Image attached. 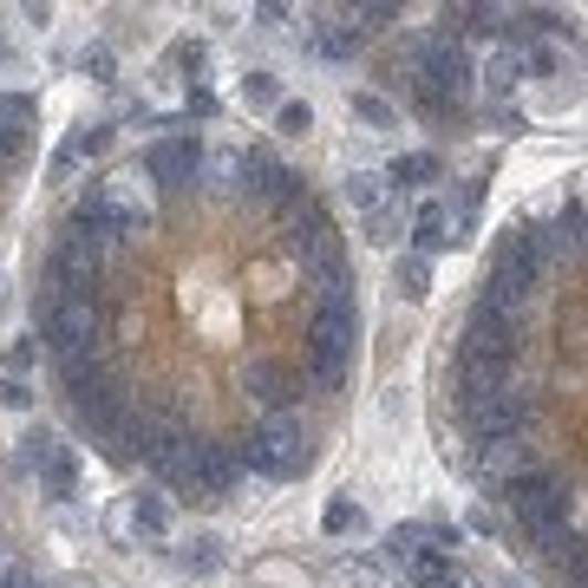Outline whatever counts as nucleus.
<instances>
[{
    "mask_svg": "<svg viewBox=\"0 0 588 588\" xmlns=\"http://www.w3.org/2000/svg\"><path fill=\"white\" fill-rule=\"evenodd\" d=\"M78 78H92V85H118V53H112L105 40H92V46L78 53Z\"/></svg>",
    "mask_w": 588,
    "mask_h": 588,
    "instance_id": "4be33fe9",
    "label": "nucleus"
},
{
    "mask_svg": "<svg viewBox=\"0 0 588 588\" xmlns=\"http://www.w3.org/2000/svg\"><path fill=\"white\" fill-rule=\"evenodd\" d=\"M491 588H529V582H516V576H497V582H491Z\"/></svg>",
    "mask_w": 588,
    "mask_h": 588,
    "instance_id": "7c9ffc66",
    "label": "nucleus"
},
{
    "mask_svg": "<svg viewBox=\"0 0 588 588\" xmlns=\"http://www.w3.org/2000/svg\"><path fill=\"white\" fill-rule=\"evenodd\" d=\"M399 20H406V7H392V0H386V7H347V27L360 33V46H367L372 33H392Z\"/></svg>",
    "mask_w": 588,
    "mask_h": 588,
    "instance_id": "aec40b11",
    "label": "nucleus"
},
{
    "mask_svg": "<svg viewBox=\"0 0 588 588\" xmlns=\"http://www.w3.org/2000/svg\"><path fill=\"white\" fill-rule=\"evenodd\" d=\"M360 235H367L372 249H399V242H406V203L392 197L386 210H372V217H360Z\"/></svg>",
    "mask_w": 588,
    "mask_h": 588,
    "instance_id": "a211bd4d",
    "label": "nucleus"
},
{
    "mask_svg": "<svg viewBox=\"0 0 588 588\" xmlns=\"http://www.w3.org/2000/svg\"><path fill=\"white\" fill-rule=\"evenodd\" d=\"M20 20H27V27H40V33H46V27H53V7H46V0H27V7H20Z\"/></svg>",
    "mask_w": 588,
    "mask_h": 588,
    "instance_id": "cd10ccee",
    "label": "nucleus"
},
{
    "mask_svg": "<svg viewBox=\"0 0 588 588\" xmlns=\"http://www.w3.org/2000/svg\"><path fill=\"white\" fill-rule=\"evenodd\" d=\"M112 536L118 543H170L177 536V511H170V497L164 491H132L118 516H112Z\"/></svg>",
    "mask_w": 588,
    "mask_h": 588,
    "instance_id": "39448f33",
    "label": "nucleus"
},
{
    "mask_svg": "<svg viewBox=\"0 0 588 588\" xmlns=\"http://www.w3.org/2000/svg\"><path fill=\"white\" fill-rule=\"evenodd\" d=\"M458 529H477V536H491V543H504V516L491 511V504H471V511H464V523H458Z\"/></svg>",
    "mask_w": 588,
    "mask_h": 588,
    "instance_id": "a878e982",
    "label": "nucleus"
},
{
    "mask_svg": "<svg viewBox=\"0 0 588 588\" xmlns=\"http://www.w3.org/2000/svg\"><path fill=\"white\" fill-rule=\"evenodd\" d=\"M314 132V105L307 98H282L275 105V138H307Z\"/></svg>",
    "mask_w": 588,
    "mask_h": 588,
    "instance_id": "5701e85b",
    "label": "nucleus"
},
{
    "mask_svg": "<svg viewBox=\"0 0 588 588\" xmlns=\"http://www.w3.org/2000/svg\"><path fill=\"white\" fill-rule=\"evenodd\" d=\"M0 372H7V379H33V372H40V340H33V334L7 340V347H0Z\"/></svg>",
    "mask_w": 588,
    "mask_h": 588,
    "instance_id": "412c9836",
    "label": "nucleus"
},
{
    "mask_svg": "<svg viewBox=\"0 0 588 588\" xmlns=\"http://www.w3.org/2000/svg\"><path fill=\"white\" fill-rule=\"evenodd\" d=\"M523 92V53L516 46H491L477 60V105H511Z\"/></svg>",
    "mask_w": 588,
    "mask_h": 588,
    "instance_id": "1a4fd4ad",
    "label": "nucleus"
},
{
    "mask_svg": "<svg viewBox=\"0 0 588 588\" xmlns=\"http://www.w3.org/2000/svg\"><path fill=\"white\" fill-rule=\"evenodd\" d=\"M66 150H73L78 164H92V157H112V150H118V125H112V118H98V125H78L73 138H66Z\"/></svg>",
    "mask_w": 588,
    "mask_h": 588,
    "instance_id": "6ab92c4d",
    "label": "nucleus"
},
{
    "mask_svg": "<svg viewBox=\"0 0 588 588\" xmlns=\"http://www.w3.org/2000/svg\"><path fill=\"white\" fill-rule=\"evenodd\" d=\"M294 20V7H282V0H262V7H249V27H262V33H282Z\"/></svg>",
    "mask_w": 588,
    "mask_h": 588,
    "instance_id": "bb28decb",
    "label": "nucleus"
},
{
    "mask_svg": "<svg viewBox=\"0 0 588 588\" xmlns=\"http://www.w3.org/2000/svg\"><path fill=\"white\" fill-rule=\"evenodd\" d=\"M13 66H20V53H13V40L0 33V73H13Z\"/></svg>",
    "mask_w": 588,
    "mask_h": 588,
    "instance_id": "c85d7f7f",
    "label": "nucleus"
},
{
    "mask_svg": "<svg viewBox=\"0 0 588 588\" xmlns=\"http://www.w3.org/2000/svg\"><path fill=\"white\" fill-rule=\"evenodd\" d=\"M367 529H372V516L354 491H334V497L321 504V536H327V543H347V536H367Z\"/></svg>",
    "mask_w": 588,
    "mask_h": 588,
    "instance_id": "9b49d317",
    "label": "nucleus"
},
{
    "mask_svg": "<svg viewBox=\"0 0 588 588\" xmlns=\"http://www.w3.org/2000/svg\"><path fill=\"white\" fill-rule=\"evenodd\" d=\"M379 177H386V190L406 203V197H419V190L444 183V157H439V150H399V157H386V164H379Z\"/></svg>",
    "mask_w": 588,
    "mask_h": 588,
    "instance_id": "0eeeda50",
    "label": "nucleus"
},
{
    "mask_svg": "<svg viewBox=\"0 0 588 588\" xmlns=\"http://www.w3.org/2000/svg\"><path fill=\"white\" fill-rule=\"evenodd\" d=\"M20 464L33 471V484H40V497H46V504H73V497H78L85 458H78L53 426H40V419H33V426L20 432Z\"/></svg>",
    "mask_w": 588,
    "mask_h": 588,
    "instance_id": "20e7f679",
    "label": "nucleus"
},
{
    "mask_svg": "<svg viewBox=\"0 0 588 588\" xmlns=\"http://www.w3.org/2000/svg\"><path fill=\"white\" fill-rule=\"evenodd\" d=\"M249 576H255V582H275V588H307V569H294V563H275V556H269V563H255Z\"/></svg>",
    "mask_w": 588,
    "mask_h": 588,
    "instance_id": "393cba45",
    "label": "nucleus"
},
{
    "mask_svg": "<svg viewBox=\"0 0 588 588\" xmlns=\"http://www.w3.org/2000/svg\"><path fill=\"white\" fill-rule=\"evenodd\" d=\"M0 412H20V419H33V412H40V392H33V379H7V372H0Z\"/></svg>",
    "mask_w": 588,
    "mask_h": 588,
    "instance_id": "b1692460",
    "label": "nucleus"
},
{
    "mask_svg": "<svg viewBox=\"0 0 588 588\" xmlns=\"http://www.w3.org/2000/svg\"><path fill=\"white\" fill-rule=\"evenodd\" d=\"M347 118L367 125V132H399V105L386 92H372V85H354L347 92Z\"/></svg>",
    "mask_w": 588,
    "mask_h": 588,
    "instance_id": "2eb2a0df",
    "label": "nucleus"
},
{
    "mask_svg": "<svg viewBox=\"0 0 588 588\" xmlns=\"http://www.w3.org/2000/svg\"><path fill=\"white\" fill-rule=\"evenodd\" d=\"M340 197H347V210H354V217H372V210H386V203H392V190H386V177H379L372 164H360V170H347V177H340Z\"/></svg>",
    "mask_w": 588,
    "mask_h": 588,
    "instance_id": "ddd939ff",
    "label": "nucleus"
},
{
    "mask_svg": "<svg viewBox=\"0 0 588 588\" xmlns=\"http://www.w3.org/2000/svg\"><path fill=\"white\" fill-rule=\"evenodd\" d=\"M288 98V85H282V73L275 66H249V73L235 78V105L249 112V118H275V105Z\"/></svg>",
    "mask_w": 588,
    "mask_h": 588,
    "instance_id": "9d476101",
    "label": "nucleus"
},
{
    "mask_svg": "<svg viewBox=\"0 0 588 588\" xmlns=\"http://www.w3.org/2000/svg\"><path fill=\"white\" fill-rule=\"evenodd\" d=\"M419 549L458 556V549H464V529H458V523H444V516H406V523L379 529V563H386V556H419Z\"/></svg>",
    "mask_w": 588,
    "mask_h": 588,
    "instance_id": "423d86ee",
    "label": "nucleus"
},
{
    "mask_svg": "<svg viewBox=\"0 0 588 588\" xmlns=\"http://www.w3.org/2000/svg\"><path fill=\"white\" fill-rule=\"evenodd\" d=\"M412 112L439 132H464L471 112H477V53L464 40H451L444 27H432L419 46H412Z\"/></svg>",
    "mask_w": 588,
    "mask_h": 588,
    "instance_id": "f257e3e1",
    "label": "nucleus"
},
{
    "mask_svg": "<svg viewBox=\"0 0 588 588\" xmlns=\"http://www.w3.org/2000/svg\"><path fill=\"white\" fill-rule=\"evenodd\" d=\"M170 66L183 78V92H210V40H197V33L170 40Z\"/></svg>",
    "mask_w": 588,
    "mask_h": 588,
    "instance_id": "4468645a",
    "label": "nucleus"
},
{
    "mask_svg": "<svg viewBox=\"0 0 588 588\" xmlns=\"http://www.w3.org/2000/svg\"><path fill=\"white\" fill-rule=\"evenodd\" d=\"M406 249L412 255H444V249H458V235H451V217H444V197H419L412 203V217H406Z\"/></svg>",
    "mask_w": 588,
    "mask_h": 588,
    "instance_id": "6e6552de",
    "label": "nucleus"
},
{
    "mask_svg": "<svg viewBox=\"0 0 588 588\" xmlns=\"http://www.w3.org/2000/svg\"><path fill=\"white\" fill-rule=\"evenodd\" d=\"M138 157V170L150 177V190L157 197H183V190H197V177H203V157H210V138L197 132V125H177V132H157L145 150H132Z\"/></svg>",
    "mask_w": 588,
    "mask_h": 588,
    "instance_id": "7ed1b4c3",
    "label": "nucleus"
},
{
    "mask_svg": "<svg viewBox=\"0 0 588 588\" xmlns=\"http://www.w3.org/2000/svg\"><path fill=\"white\" fill-rule=\"evenodd\" d=\"M177 563L190 576H217L222 563H229V543H222L217 529H190V536H177Z\"/></svg>",
    "mask_w": 588,
    "mask_h": 588,
    "instance_id": "f8f14e48",
    "label": "nucleus"
},
{
    "mask_svg": "<svg viewBox=\"0 0 588 588\" xmlns=\"http://www.w3.org/2000/svg\"><path fill=\"white\" fill-rule=\"evenodd\" d=\"M327 588H392V576L372 563V556H340L327 569Z\"/></svg>",
    "mask_w": 588,
    "mask_h": 588,
    "instance_id": "f3484780",
    "label": "nucleus"
},
{
    "mask_svg": "<svg viewBox=\"0 0 588 588\" xmlns=\"http://www.w3.org/2000/svg\"><path fill=\"white\" fill-rule=\"evenodd\" d=\"M235 458H242V477L249 484H301L314 464H321V412H269L255 419L242 439H235Z\"/></svg>",
    "mask_w": 588,
    "mask_h": 588,
    "instance_id": "f03ea898",
    "label": "nucleus"
},
{
    "mask_svg": "<svg viewBox=\"0 0 588 588\" xmlns=\"http://www.w3.org/2000/svg\"><path fill=\"white\" fill-rule=\"evenodd\" d=\"M392 294L399 301H432V262L412 255V249H399L392 255Z\"/></svg>",
    "mask_w": 588,
    "mask_h": 588,
    "instance_id": "dca6fc26",
    "label": "nucleus"
},
{
    "mask_svg": "<svg viewBox=\"0 0 588 588\" xmlns=\"http://www.w3.org/2000/svg\"><path fill=\"white\" fill-rule=\"evenodd\" d=\"M7 307H13V294H7V282H0V321H7Z\"/></svg>",
    "mask_w": 588,
    "mask_h": 588,
    "instance_id": "c756f323",
    "label": "nucleus"
}]
</instances>
